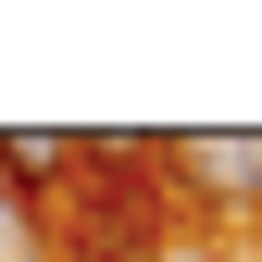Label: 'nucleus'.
I'll return each mask as SVG.
<instances>
[{"label":"nucleus","mask_w":262,"mask_h":262,"mask_svg":"<svg viewBox=\"0 0 262 262\" xmlns=\"http://www.w3.org/2000/svg\"><path fill=\"white\" fill-rule=\"evenodd\" d=\"M13 250H25V200L0 187V262H13Z\"/></svg>","instance_id":"3"},{"label":"nucleus","mask_w":262,"mask_h":262,"mask_svg":"<svg viewBox=\"0 0 262 262\" xmlns=\"http://www.w3.org/2000/svg\"><path fill=\"white\" fill-rule=\"evenodd\" d=\"M162 175L200 212H262V138L250 125H212V138H162Z\"/></svg>","instance_id":"1"},{"label":"nucleus","mask_w":262,"mask_h":262,"mask_svg":"<svg viewBox=\"0 0 262 262\" xmlns=\"http://www.w3.org/2000/svg\"><path fill=\"white\" fill-rule=\"evenodd\" d=\"M62 175H88V138H62V125H13L0 138V187L13 200H50Z\"/></svg>","instance_id":"2"}]
</instances>
